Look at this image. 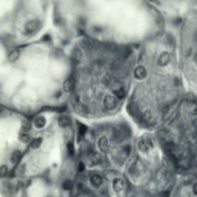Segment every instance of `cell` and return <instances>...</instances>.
<instances>
[{"label":"cell","instance_id":"obj_6","mask_svg":"<svg viewBox=\"0 0 197 197\" xmlns=\"http://www.w3.org/2000/svg\"><path fill=\"white\" fill-rule=\"evenodd\" d=\"M69 123H70V120H69V118L67 116H65V115H62L59 117V119H58V124H59V126L62 127V128H65V127H67L69 125Z\"/></svg>","mask_w":197,"mask_h":197},{"label":"cell","instance_id":"obj_22","mask_svg":"<svg viewBox=\"0 0 197 197\" xmlns=\"http://www.w3.org/2000/svg\"><path fill=\"white\" fill-rule=\"evenodd\" d=\"M19 140H20L22 142H28L30 137L27 134H21L20 136H19Z\"/></svg>","mask_w":197,"mask_h":197},{"label":"cell","instance_id":"obj_24","mask_svg":"<svg viewBox=\"0 0 197 197\" xmlns=\"http://www.w3.org/2000/svg\"><path fill=\"white\" fill-rule=\"evenodd\" d=\"M84 169H85V165L81 162L80 163H79V171H83Z\"/></svg>","mask_w":197,"mask_h":197},{"label":"cell","instance_id":"obj_25","mask_svg":"<svg viewBox=\"0 0 197 197\" xmlns=\"http://www.w3.org/2000/svg\"><path fill=\"white\" fill-rule=\"evenodd\" d=\"M162 197H169V192H163L162 193Z\"/></svg>","mask_w":197,"mask_h":197},{"label":"cell","instance_id":"obj_1","mask_svg":"<svg viewBox=\"0 0 197 197\" xmlns=\"http://www.w3.org/2000/svg\"><path fill=\"white\" fill-rule=\"evenodd\" d=\"M39 26H41V22H39L38 19H33V20L29 21L25 26V34L31 35L33 33L37 32L39 29Z\"/></svg>","mask_w":197,"mask_h":197},{"label":"cell","instance_id":"obj_10","mask_svg":"<svg viewBox=\"0 0 197 197\" xmlns=\"http://www.w3.org/2000/svg\"><path fill=\"white\" fill-rule=\"evenodd\" d=\"M20 158H21V152L19 150H16L13 152L12 154V157H11V161L12 162H14V163H16L19 160H20Z\"/></svg>","mask_w":197,"mask_h":197},{"label":"cell","instance_id":"obj_21","mask_svg":"<svg viewBox=\"0 0 197 197\" xmlns=\"http://www.w3.org/2000/svg\"><path fill=\"white\" fill-rule=\"evenodd\" d=\"M8 173V168L6 166H0V177H4L6 176Z\"/></svg>","mask_w":197,"mask_h":197},{"label":"cell","instance_id":"obj_8","mask_svg":"<svg viewBox=\"0 0 197 197\" xmlns=\"http://www.w3.org/2000/svg\"><path fill=\"white\" fill-rule=\"evenodd\" d=\"M90 182L94 187H99L102 184V178H101V176L95 174L90 178Z\"/></svg>","mask_w":197,"mask_h":197},{"label":"cell","instance_id":"obj_23","mask_svg":"<svg viewBox=\"0 0 197 197\" xmlns=\"http://www.w3.org/2000/svg\"><path fill=\"white\" fill-rule=\"evenodd\" d=\"M89 161H91L93 163H95V162H97V160L99 159V157H98L95 153H93V154H89Z\"/></svg>","mask_w":197,"mask_h":197},{"label":"cell","instance_id":"obj_11","mask_svg":"<svg viewBox=\"0 0 197 197\" xmlns=\"http://www.w3.org/2000/svg\"><path fill=\"white\" fill-rule=\"evenodd\" d=\"M115 91V94L117 98H120V99H122V98L125 96V90H124V89L120 86H118L117 89H114Z\"/></svg>","mask_w":197,"mask_h":197},{"label":"cell","instance_id":"obj_13","mask_svg":"<svg viewBox=\"0 0 197 197\" xmlns=\"http://www.w3.org/2000/svg\"><path fill=\"white\" fill-rule=\"evenodd\" d=\"M108 146H109V144H108V140L106 137H101V140H99V147L102 151H107L108 150Z\"/></svg>","mask_w":197,"mask_h":197},{"label":"cell","instance_id":"obj_5","mask_svg":"<svg viewBox=\"0 0 197 197\" xmlns=\"http://www.w3.org/2000/svg\"><path fill=\"white\" fill-rule=\"evenodd\" d=\"M170 60V57L167 53H166V52H163V53L161 54V56L159 57V60H158V64H159L160 65H162V67H163V65H166L168 64Z\"/></svg>","mask_w":197,"mask_h":197},{"label":"cell","instance_id":"obj_14","mask_svg":"<svg viewBox=\"0 0 197 197\" xmlns=\"http://www.w3.org/2000/svg\"><path fill=\"white\" fill-rule=\"evenodd\" d=\"M72 89H73V82H72L71 79H67L64 84V89L65 91H70Z\"/></svg>","mask_w":197,"mask_h":197},{"label":"cell","instance_id":"obj_20","mask_svg":"<svg viewBox=\"0 0 197 197\" xmlns=\"http://www.w3.org/2000/svg\"><path fill=\"white\" fill-rule=\"evenodd\" d=\"M67 148L68 154H69L70 156H73V155H74V146H73V144H72L71 142H68Z\"/></svg>","mask_w":197,"mask_h":197},{"label":"cell","instance_id":"obj_18","mask_svg":"<svg viewBox=\"0 0 197 197\" xmlns=\"http://www.w3.org/2000/svg\"><path fill=\"white\" fill-rule=\"evenodd\" d=\"M31 130V124L29 122H23L22 123V126H21V131L25 134V133H28L29 131Z\"/></svg>","mask_w":197,"mask_h":197},{"label":"cell","instance_id":"obj_16","mask_svg":"<svg viewBox=\"0 0 197 197\" xmlns=\"http://www.w3.org/2000/svg\"><path fill=\"white\" fill-rule=\"evenodd\" d=\"M72 187H73V183H72V181H70V180L64 181V184H63V188H64V189H65V190L71 189Z\"/></svg>","mask_w":197,"mask_h":197},{"label":"cell","instance_id":"obj_4","mask_svg":"<svg viewBox=\"0 0 197 197\" xmlns=\"http://www.w3.org/2000/svg\"><path fill=\"white\" fill-rule=\"evenodd\" d=\"M147 75V72L143 67H139L135 69V77L137 79H143Z\"/></svg>","mask_w":197,"mask_h":197},{"label":"cell","instance_id":"obj_15","mask_svg":"<svg viewBox=\"0 0 197 197\" xmlns=\"http://www.w3.org/2000/svg\"><path fill=\"white\" fill-rule=\"evenodd\" d=\"M42 142V137H37V139H35L34 140L32 141V144H31V146L32 148H38L39 146H41V144Z\"/></svg>","mask_w":197,"mask_h":197},{"label":"cell","instance_id":"obj_19","mask_svg":"<svg viewBox=\"0 0 197 197\" xmlns=\"http://www.w3.org/2000/svg\"><path fill=\"white\" fill-rule=\"evenodd\" d=\"M87 130H88V128H87V126H85L84 124H79V135L80 136H84L85 135V133L87 132Z\"/></svg>","mask_w":197,"mask_h":197},{"label":"cell","instance_id":"obj_2","mask_svg":"<svg viewBox=\"0 0 197 197\" xmlns=\"http://www.w3.org/2000/svg\"><path fill=\"white\" fill-rule=\"evenodd\" d=\"M117 105V101L115 99V97L114 96H106L104 100V107L106 108L107 110H113L116 107Z\"/></svg>","mask_w":197,"mask_h":197},{"label":"cell","instance_id":"obj_17","mask_svg":"<svg viewBox=\"0 0 197 197\" xmlns=\"http://www.w3.org/2000/svg\"><path fill=\"white\" fill-rule=\"evenodd\" d=\"M114 188L116 192H119V190L122 189V188H123V182L120 180H115V184H114Z\"/></svg>","mask_w":197,"mask_h":197},{"label":"cell","instance_id":"obj_7","mask_svg":"<svg viewBox=\"0 0 197 197\" xmlns=\"http://www.w3.org/2000/svg\"><path fill=\"white\" fill-rule=\"evenodd\" d=\"M18 58H19V51L17 49H15V50H13L11 53L9 54V61L11 63H15L18 60Z\"/></svg>","mask_w":197,"mask_h":197},{"label":"cell","instance_id":"obj_3","mask_svg":"<svg viewBox=\"0 0 197 197\" xmlns=\"http://www.w3.org/2000/svg\"><path fill=\"white\" fill-rule=\"evenodd\" d=\"M139 148L141 152H147L150 148H152V141L148 139H142L139 142Z\"/></svg>","mask_w":197,"mask_h":197},{"label":"cell","instance_id":"obj_9","mask_svg":"<svg viewBox=\"0 0 197 197\" xmlns=\"http://www.w3.org/2000/svg\"><path fill=\"white\" fill-rule=\"evenodd\" d=\"M34 123H35V125H36L37 128H42L45 125V118L43 116H42V115H39V116L35 118Z\"/></svg>","mask_w":197,"mask_h":197},{"label":"cell","instance_id":"obj_12","mask_svg":"<svg viewBox=\"0 0 197 197\" xmlns=\"http://www.w3.org/2000/svg\"><path fill=\"white\" fill-rule=\"evenodd\" d=\"M142 119L145 123H150L153 120V115L149 111H144L143 115H142Z\"/></svg>","mask_w":197,"mask_h":197}]
</instances>
